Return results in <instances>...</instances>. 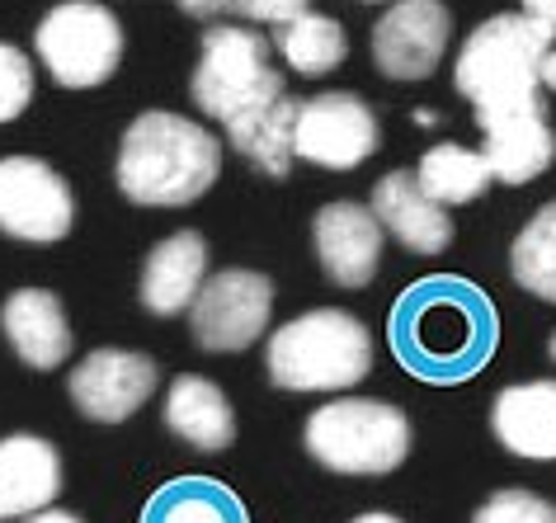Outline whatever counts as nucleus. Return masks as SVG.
Returning <instances> with one entry per match:
<instances>
[{"label": "nucleus", "mask_w": 556, "mask_h": 523, "mask_svg": "<svg viewBox=\"0 0 556 523\" xmlns=\"http://www.w3.org/2000/svg\"><path fill=\"white\" fill-rule=\"evenodd\" d=\"M231 10H241L255 24H293L298 15H307V0H231Z\"/></svg>", "instance_id": "nucleus-27"}, {"label": "nucleus", "mask_w": 556, "mask_h": 523, "mask_svg": "<svg viewBox=\"0 0 556 523\" xmlns=\"http://www.w3.org/2000/svg\"><path fill=\"white\" fill-rule=\"evenodd\" d=\"M15 523H80L76 514H66V509H38V514H29V519H15Z\"/></svg>", "instance_id": "nucleus-30"}, {"label": "nucleus", "mask_w": 556, "mask_h": 523, "mask_svg": "<svg viewBox=\"0 0 556 523\" xmlns=\"http://www.w3.org/2000/svg\"><path fill=\"white\" fill-rule=\"evenodd\" d=\"M453 38V15L443 0H396L372 24V62L392 80H425L434 76Z\"/></svg>", "instance_id": "nucleus-11"}, {"label": "nucleus", "mask_w": 556, "mask_h": 523, "mask_svg": "<svg viewBox=\"0 0 556 523\" xmlns=\"http://www.w3.org/2000/svg\"><path fill=\"white\" fill-rule=\"evenodd\" d=\"M509 269L533 297L556 302V203L533 213V222L519 231L509 251Z\"/></svg>", "instance_id": "nucleus-24"}, {"label": "nucleus", "mask_w": 556, "mask_h": 523, "mask_svg": "<svg viewBox=\"0 0 556 523\" xmlns=\"http://www.w3.org/2000/svg\"><path fill=\"white\" fill-rule=\"evenodd\" d=\"M372 217L382 222L387 237H396L415 255H443L453 245L448 208L429 199L410 170L382 175L378 189H372Z\"/></svg>", "instance_id": "nucleus-15"}, {"label": "nucleus", "mask_w": 556, "mask_h": 523, "mask_svg": "<svg viewBox=\"0 0 556 523\" xmlns=\"http://www.w3.org/2000/svg\"><path fill=\"white\" fill-rule=\"evenodd\" d=\"M477 123L485 132L481 156L491 165L495 180H505V184L538 180L556 156V137L547 128V114H542V100L514 104V109H481Z\"/></svg>", "instance_id": "nucleus-13"}, {"label": "nucleus", "mask_w": 556, "mask_h": 523, "mask_svg": "<svg viewBox=\"0 0 556 523\" xmlns=\"http://www.w3.org/2000/svg\"><path fill=\"white\" fill-rule=\"evenodd\" d=\"M415 180H420V189L434 203H443V208H457V203L481 199L485 184H491L495 175H491V165H485L481 151H467L457 142H439V146L425 151Z\"/></svg>", "instance_id": "nucleus-21"}, {"label": "nucleus", "mask_w": 556, "mask_h": 523, "mask_svg": "<svg viewBox=\"0 0 556 523\" xmlns=\"http://www.w3.org/2000/svg\"><path fill=\"white\" fill-rule=\"evenodd\" d=\"M278 52H283V62L293 66L298 76H326L336 72L344 62V52H350V38L330 15H298L293 24H283V34H278Z\"/></svg>", "instance_id": "nucleus-23"}, {"label": "nucleus", "mask_w": 556, "mask_h": 523, "mask_svg": "<svg viewBox=\"0 0 556 523\" xmlns=\"http://www.w3.org/2000/svg\"><path fill=\"white\" fill-rule=\"evenodd\" d=\"M165 424H170L175 438H185L199 452H222L236 438V416H231L227 392L199 373H185L170 382V392H165Z\"/></svg>", "instance_id": "nucleus-20"}, {"label": "nucleus", "mask_w": 556, "mask_h": 523, "mask_svg": "<svg viewBox=\"0 0 556 523\" xmlns=\"http://www.w3.org/2000/svg\"><path fill=\"white\" fill-rule=\"evenodd\" d=\"M142 523H245V509L217 481L185 476L151 495L142 509Z\"/></svg>", "instance_id": "nucleus-22"}, {"label": "nucleus", "mask_w": 556, "mask_h": 523, "mask_svg": "<svg viewBox=\"0 0 556 523\" xmlns=\"http://www.w3.org/2000/svg\"><path fill=\"white\" fill-rule=\"evenodd\" d=\"M495 307L467 279H420L392 307V354L425 382H463L495 354Z\"/></svg>", "instance_id": "nucleus-2"}, {"label": "nucleus", "mask_w": 556, "mask_h": 523, "mask_svg": "<svg viewBox=\"0 0 556 523\" xmlns=\"http://www.w3.org/2000/svg\"><path fill=\"white\" fill-rule=\"evenodd\" d=\"M354 523H401V519H392V514H358Z\"/></svg>", "instance_id": "nucleus-32"}, {"label": "nucleus", "mask_w": 556, "mask_h": 523, "mask_svg": "<svg viewBox=\"0 0 556 523\" xmlns=\"http://www.w3.org/2000/svg\"><path fill=\"white\" fill-rule=\"evenodd\" d=\"M189 94L207 118H217L227 128L231 146L255 170L274 175V180H283L293 170L298 161L293 132H298L302 104L283 90V76L274 72L269 43L255 29H231V24L207 29Z\"/></svg>", "instance_id": "nucleus-1"}, {"label": "nucleus", "mask_w": 556, "mask_h": 523, "mask_svg": "<svg viewBox=\"0 0 556 523\" xmlns=\"http://www.w3.org/2000/svg\"><path fill=\"white\" fill-rule=\"evenodd\" d=\"M264 368L283 392H344L372 373V340L350 311L316 307L274 330Z\"/></svg>", "instance_id": "nucleus-4"}, {"label": "nucleus", "mask_w": 556, "mask_h": 523, "mask_svg": "<svg viewBox=\"0 0 556 523\" xmlns=\"http://www.w3.org/2000/svg\"><path fill=\"white\" fill-rule=\"evenodd\" d=\"M382 142L378 114L358 100V94L330 90L316 94L298 109V132H293V151L312 165H326V170H354L364 165Z\"/></svg>", "instance_id": "nucleus-10"}, {"label": "nucleus", "mask_w": 556, "mask_h": 523, "mask_svg": "<svg viewBox=\"0 0 556 523\" xmlns=\"http://www.w3.org/2000/svg\"><path fill=\"white\" fill-rule=\"evenodd\" d=\"M274 316V283L255 269H227L203 283V293L189 307L193 344L213 354L250 349Z\"/></svg>", "instance_id": "nucleus-8"}, {"label": "nucleus", "mask_w": 556, "mask_h": 523, "mask_svg": "<svg viewBox=\"0 0 556 523\" xmlns=\"http://www.w3.org/2000/svg\"><path fill=\"white\" fill-rule=\"evenodd\" d=\"M552 29L538 20L519 15H495L481 29H471L457 58L453 86L463 100L481 109H514V104H533L542 86V62L552 52Z\"/></svg>", "instance_id": "nucleus-5"}, {"label": "nucleus", "mask_w": 556, "mask_h": 523, "mask_svg": "<svg viewBox=\"0 0 556 523\" xmlns=\"http://www.w3.org/2000/svg\"><path fill=\"white\" fill-rule=\"evenodd\" d=\"M0 330L10 349L29 368H62L72 359V326H66L62 297L48 288H20L0 307Z\"/></svg>", "instance_id": "nucleus-17"}, {"label": "nucleus", "mask_w": 556, "mask_h": 523, "mask_svg": "<svg viewBox=\"0 0 556 523\" xmlns=\"http://www.w3.org/2000/svg\"><path fill=\"white\" fill-rule=\"evenodd\" d=\"M382 241L387 231L372 217V208L358 203H326L316 213V259L340 288H364L382 265Z\"/></svg>", "instance_id": "nucleus-14"}, {"label": "nucleus", "mask_w": 556, "mask_h": 523, "mask_svg": "<svg viewBox=\"0 0 556 523\" xmlns=\"http://www.w3.org/2000/svg\"><path fill=\"white\" fill-rule=\"evenodd\" d=\"M471 523H556V505L542 500L533 490L509 486V490H495L491 500L477 509Z\"/></svg>", "instance_id": "nucleus-25"}, {"label": "nucleus", "mask_w": 556, "mask_h": 523, "mask_svg": "<svg viewBox=\"0 0 556 523\" xmlns=\"http://www.w3.org/2000/svg\"><path fill=\"white\" fill-rule=\"evenodd\" d=\"M523 15L538 20V24H547V29L556 34V0H523Z\"/></svg>", "instance_id": "nucleus-29"}, {"label": "nucleus", "mask_w": 556, "mask_h": 523, "mask_svg": "<svg viewBox=\"0 0 556 523\" xmlns=\"http://www.w3.org/2000/svg\"><path fill=\"white\" fill-rule=\"evenodd\" d=\"M76 222V199L66 180L38 156L0 161V231L15 241H62Z\"/></svg>", "instance_id": "nucleus-9"}, {"label": "nucleus", "mask_w": 556, "mask_h": 523, "mask_svg": "<svg viewBox=\"0 0 556 523\" xmlns=\"http://www.w3.org/2000/svg\"><path fill=\"white\" fill-rule=\"evenodd\" d=\"M491 430L509 452L556 462V382H519L491 406Z\"/></svg>", "instance_id": "nucleus-19"}, {"label": "nucleus", "mask_w": 556, "mask_h": 523, "mask_svg": "<svg viewBox=\"0 0 556 523\" xmlns=\"http://www.w3.org/2000/svg\"><path fill=\"white\" fill-rule=\"evenodd\" d=\"M542 80H547V86L556 90V48L547 52V62H542Z\"/></svg>", "instance_id": "nucleus-31"}, {"label": "nucleus", "mask_w": 556, "mask_h": 523, "mask_svg": "<svg viewBox=\"0 0 556 523\" xmlns=\"http://www.w3.org/2000/svg\"><path fill=\"white\" fill-rule=\"evenodd\" d=\"M231 0H179V10L185 15H193V20H213V15H222Z\"/></svg>", "instance_id": "nucleus-28"}, {"label": "nucleus", "mask_w": 556, "mask_h": 523, "mask_svg": "<svg viewBox=\"0 0 556 523\" xmlns=\"http://www.w3.org/2000/svg\"><path fill=\"white\" fill-rule=\"evenodd\" d=\"M156 363L137 349H94L86 354L66 387H72V401L86 420H100V424H123L128 416H137L151 392H156Z\"/></svg>", "instance_id": "nucleus-12"}, {"label": "nucleus", "mask_w": 556, "mask_h": 523, "mask_svg": "<svg viewBox=\"0 0 556 523\" xmlns=\"http://www.w3.org/2000/svg\"><path fill=\"white\" fill-rule=\"evenodd\" d=\"M62 490V458L48 438L10 434L0 438V519L15 523L48 509Z\"/></svg>", "instance_id": "nucleus-16"}, {"label": "nucleus", "mask_w": 556, "mask_h": 523, "mask_svg": "<svg viewBox=\"0 0 556 523\" xmlns=\"http://www.w3.org/2000/svg\"><path fill=\"white\" fill-rule=\"evenodd\" d=\"M207 283V241L199 231H175L161 245H151L142 265V307L151 316H179L193 307V297Z\"/></svg>", "instance_id": "nucleus-18"}, {"label": "nucleus", "mask_w": 556, "mask_h": 523, "mask_svg": "<svg viewBox=\"0 0 556 523\" xmlns=\"http://www.w3.org/2000/svg\"><path fill=\"white\" fill-rule=\"evenodd\" d=\"M552 359H556V335H552Z\"/></svg>", "instance_id": "nucleus-33"}, {"label": "nucleus", "mask_w": 556, "mask_h": 523, "mask_svg": "<svg viewBox=\"0 0 556 523\" xmlns=\"http://www.w3.org/2000/svg\"><path fill=\"white\" fill-rule=\"evenodd\" d=\"M38 62L66 90L104 86L123 62V24L109 5L94 0H62L52 5L34 34Z\"/></svg>", "instance_id": "nucleus-7"}, {"label": "nucleus", "mask_w": 556, "mask_h": 523, "mask_svg": "<svg viewBox=\"0 0 556 523\" xmlns=\"http://www.w3.org/2000/svg\"><path fill=\"white\" fill-rule=\"evenodd\" d=\"M302 444L316 462L340 476H387L410 452V420L387 401L340 396L307 420Z\"/></svg>", "instance_id": "nucleus-6"}, {"label": "nucleus", "mask_w": 556, "mask_h": 523, "mask_svg": "<svg viewBox=\"0 0 556 523\" xmlns=\"http://www.w3.org/2000/svg\"><path fill=\"white\" fill-rule=\"evenodd\" d=\"M118 189L142 208L199 203L222 175L217 137L185 114H137L118 142Z\"/></svg>", "instance_id": "nucleus-3"}, {"label": "nucleus", "mask_w": 556, "mask_h": 523, "mask_svg": "<svg viewBox=\"0 0 556 523\" xmlns=\"http://www.w3.org/2000/svg\"><path fill=\"white\" fill-rule=\"evenodd\" d=\"M34 100V62L20 48L0 43V123L20 118Z\"/></svg>", "instance_id": "nucleus-26"}]
</instances>
